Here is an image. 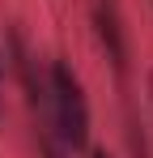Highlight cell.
<instances>
[{
  "label": "cell",
  "mask_w": 153,
  "mask_h": 158,
  "mask_svg": "<svg viewBox=\"0 0 153 158\" xmlns=\"http://www.w3.org/2000/svg\"><path fill=\"white\" fill-rule=\"evenodd\" d=\"M47 120L55 137L64 141V150H89V103H85V90L81 77L64 60H51L47 69Z\"/></svg>",
  "instance_id": "1"
},
{
  "label": "cell",
  "mask_w": 153,
  "mask_h": 158,
  "mask_svg": "<svg viewBox=\"0 0 153 158\" xmlns=\"http://www.w3.org/2000/svg\"><path fill=\"white\" fill-rule=\"evenodd\" d=\"M89 22H94V39H98L102 56L124 77L128 73V30H124V17H119V4L115 0H94L89 4Z\"/></svg>",
  "instance_id": "2"
},
{
  "label": "cell",
  "mask_w": 153,
  "mask_h": 158,
  "mask_svg": "<svg viewBox=\"0 0 153 158\" xmlns=\"http://www.w3.org/2000/svg\"><path fill=\"white\" fill-rule=\"evenodd\" d=\"M34 141H38V158H64L68 154L64 141H60L55 128H51V120H34Z\"/></svg>",
  "instance_id": "3"
},
{
  "label": "cell",
  "mask_w": 153,
  "mask_h": 158,
  "mask_svg": "<svg viewBox=\"0 0 153 158\" xmlns=\"http://www.w3.org/2000/svg\"><path fill=\"white\" fill-rule=\"evenodd\" d=\"M124 141H128V154H132V158H149V137H145V128H140L136 120H128Z\"/></svg>",
  "instance_id": "4"
},
{
  "label": "cell",
  "mask_w": 153,
  "mask_h": 158,
  "mask_svg": "<svg viewBox=\"0 0 153 158\" xmlns=\"http://www.w3.org/2000/svg\"><path fill=\"white\" fill-rule=\"evenodd\" d=\"M89 158H111V154H106V150H89Z\"/></svg>",
  "instance_id": "5"
}]
</instances>
